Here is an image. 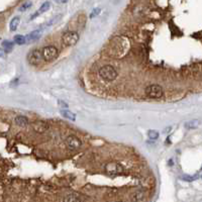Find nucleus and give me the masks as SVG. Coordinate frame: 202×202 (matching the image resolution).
Here are the masks:
<instances>
[{
	"label": "nucleus",
	"mask_w": 202,
	"mask_h": 202,
	"mask_svg": "<svg viewBox=\"0 0 202 202\" xmlns=\"http://www.w3.org/2000/svg\"><path fill=\"white\" fill-rule=\"evenodd\" d=\"M201 179H202V175H201Z\"/></svg>",
	"instance_id": "obj_27"
},
{
	"label": "nucleus",
	"mask_w": 202,
	"mask_h": 202,
	"mask_svg": "<svg viewBox=\"0 0 202 202\" xmlns=\"http://www.w3.org/2000/svg\"><path fill=\"white\" fill-rule=\"evenodd\" d=\"M181 178L183 179L184 181H188V182H192L196 179L195 177H192V176H189V175H184V176H182Z\"/></svg>",
	"instance_id": "obj_23"
},
{
	"label": "nucleus",
	"mask_w": 202,
	"mask_h": 202,
	"mask_svg": "<svg viewBox=\"0 0 202 202\" xmlns=\"http://www.w3.org/2000/svg\"><path fill=\"white\" fill-rule=\"evenodd\" d=\"M63 202H80V198L76 193H71L64 198Z\"/></svg>",
	"instance_id": "obj_15"
},
{
	"label": "nucleus",
	"mask_w": 202,
	"mask_h": 202,
	"mask_svg": "<svg viewBox=\"0 0 202 202\" xmlns=\"http://www.w3.org/2000/svg\"><path fill=\"white\" fill-rule=\"evenodd\" d=\"M41 54H43V58L46 62H51V61H54L56 59L59 53H58V50L56 47L48 46L41 50Z\"/></svg>",
	"instance_id": "obj_3"
},
{
	"label": "nucleus",
	"mask_w": 202,
	"mask_h": 202,
	"mask_svg": "<svg viewBox=\"0 0 202 202\" xmlns=\"http://www.w3.org/2000/svg\"><path fill=\"white\" fill-rule=\"evenodd\" d=\"M15 123L17 124V125L23 127V126H26L27 124H29V119L26 117V116H16L15 117Z\"/></svg>",
	"instance_id": "obj_12"
},
{
	"label": "nucleus",
	"mask_w": 202,
	"mask_h": 202,
	"mask_svg": "<svg viewBox=\"0 0 202 202\" xmlns=\"http://www.w3.org/2000/svg\"><path fill=\"white\" fill-rule=\"evenodd\" d=\"M32 6V1H26L24 3L21 4V6L19 7V11H26V10L29 9L30 7Z\"/></svg>",
	"instance_id": "obj_19"
},
{
	"label": "nucleus",
	"mask_w": 202,
	"mask_h": 202,
	"mask_svg": "<svg viewBox=\"0 0 202 202\" xmlns=\"http://www.w3.org/2000/svg\"><path fill=\"white\" fill-rule=\"evenodd\" d=\"M13 46H14V44L10 41H2V49H3L6 53L11 52L12 49H13Z\"/></svg>",
	"instance_id": "obj_16"
},
{
	"label": "nucleus",
	"mask_w": 202,
	"mask_h": 202,
	"mask_svg": "<svg viewBox=\"0 0 202 202\" xmlns=\"http://www.w3.org/2000/svg\"><path fill=\"white\" fill-rule=\"evenodd\" d=\"M19 23H20V18H19L18 16L13 17L11 19V21H10V24H9L10 30H11V32H15V30L17 29L18 26H19Z\"/></svg>",
	"instance_id": "obj_14"
},
{
	"label": "nucleus",
	"mask_w": 202,
	"mask_h": 202,
	"mask_svg": "<svg viewBox=\"0 0 202 202\" xmlns=\"http://www.w3.org/2000/svg\"><path fill=\"white\" fill-rule=\"evenodd\" d=\"M145 196V192L143 190H137V192H134V194L131 195V201L132 202H139Z\"/></svg>",
	"instance_id": "obj_13"
},
{
	"label": "nucleus",
	"mask_w": 202,
	"mask_h": 202,
	"mask_svg": "<svg viewBox=\"0 0 202 202\" xmlns=\"http://www.w3.org/2000/svg\"><path fill=\"white\" fill-rule=\"evenodd\" d=\"M100 11H101L100 8H94L93 11L91 12V14H90V18H93V17H95V16H97L99 13H100Z\"/></svg>",
	"instance_id": "obj_22"
},
{
	"label": "nucleus",
	"mask_w": 202,
	"mask_h": 202,
	"mask_svg": "<svg viewBox=\"0 0 202 202\" xmlns=\"http://www.w3.org/2000/svg\"><path fill=\"white\" fill-rule=\"evenodd\" d=\"M60 18H61V15H56V16H55V17H53V18L51 19V20L48 21V23H46V26H52L53 24L56 23Z\"/></svg>",
	"instance_id": "obj_21"
},
{
	"label": "nucleus",
	"mask_w": 202,
	"mask_h": 202,
	"mask_svg": "<svg viewBox=\"0 0 202 202\" xmlns=\"http://www.w3.org/2000/svg\"><path fill=\"white\" fill-rule=\"evenodd\" d=\"M50 8H51V3H50V2H48V1L45 2V3H44V4L40 7V9H38V11L35 13V14H32V17H30V19H32H32H35L38 14H41V13L48 11Z\"/></svg>",
	"instance_id": "obj_9"
},
{
	"label": "nucleus",
	"mask_w": 202,
	"mask_h": 202,
	"mask_svg": "<svg viewBox=\"0 0 202 202\" xmlns=\"http://www.w3.org/2000/svg\"><path fill=\"white\" fill-rule=\"evenodd\" d=\"M27 62H29L30 65H34V66H38L40 65L43 61V54L40 50H32L30 51L29 54H27Z\"/></svg>",
	"instance_id": "obj_5"
},
{
	"label": "nucleus",
	"mask_w": 202,
	"mask_h": 202,
	"mask_svg": "<svg viewBox=\"0 0 202 202\" xmlns=\"http://www.w3.org/2000/svg\"><path fill=\"white\" fill-rule=\"evenodd\" d=\"M118 202H122V201H118Z\"/></svg>",
	"instance_id": "obj_26"
},
{
	"label": "nucleus",
	"mask_w": 202,
	"mask_h": 202,
	"mask_svg": "<svg viewBox=\"0 0 202 202\" xmlns=\"http://www.w3.org/2000/svg\"><path fill=\"white\" fill-rule=\"evenodd\" d=\"M169 131H171V127H167V128H166V131H165L164 132H168Z\"/></svg>",
	"instance_id": "obj_25"
},
{
	"label": "nucleus",
	"mask_w": 202,
	"mask_h": 202,
	"mask_svg": "<svg viewBox=\"0 0 202 202\" xmlns=\"http://www.w3.org/2000/svg\"><path fill=\"white\" fill-rule=\"evenodd\" d=\"M58 103H59V106L60 107H62L63 109H67L68 107H69V105H68V103H66L65 101H62V100H59L58 101Z\"/></svg>",
	"instance_id": "obj_24"
},
{
	"label": "nucleus",
	"mask_w": 202,
	"mask_h": 202,
	"mask_svg": "<svg viewBox=\"0 0 202 202\" xmlns=\"http://www.w3.org/2000/svg\"><path fill=\"white\" fill-rule=\"evenodd\" d=\"M32 129L35 132H38V134H44L45 131H47L49 129V124L46 122V121H41L37 120L32 123Z\"/></svg>",
	"instance_id": "obj_8"
},
{
	"label": "nucleus",
	"mask_w": 202,
	"mask_h": 202,
	"mask_svg": "<svg viewBox=\"0 0 202 202\" xmlns=\"http://www.w3.org/2000/svg\"><path fill=\"white\" fill-rule=\"evenodd\" d=\"M199 120L195 119V120H191V121H188V122L185 123V127H186L187 129H194L196 128L198 125H199Z\"/></svg>",
	"instance_id": "obj_18"
},
{
	"label": "nucleus",
	"mask_w": 202,
	"mask_h": 202,
	"mask_svg": "<svg viewBox=\"0 0 202 202\" xmlns=\"http://www.w3.org/2000/svg\"><path fill=\"white\" fill-rule=\"evenodd\" d=\"M148 137L151 140H157L159 137V132L157 131H154V129H151V131H148Z\"/></svg>",
	"instance_id": "obj_20"
},
{
	"label": "nucleus",
	"mask_w": 202,
	"mask_h": 202,
	"mask_svg": "<svg viewBox=\"0 0 202 202\" xmlns=\"http://www.w3.org/2000/svg\"><path fill=\"white\" fill-rule=\"evenodd\" d=\"M41 30H38H38H34V32H29V34L27 35L26 40L29 41H38V38H41Z\"/></svg>",
	"instance_id": "obj_10"
},
{
	"label": "nucleus",
	"mask_w": 202,
	"mask_h": 202,
	"mask_svg": "<svg viewBox=\"0 0 202 202\" xmlns=\"http://www.w3.org/2000/svg\"><path fill=\"white\" fill-rule=\"evenodd\" d=\"M79 41V35L76 32H66L62 35V41L65 46L73 47Z\"/></svg>",
	"instance_id": "obj_2"
},
{
	"label": "nucleus",
	"mask_w": 202,
	"mask_h": 202,
	"mask_svg": "<svg viewBox=\"0 0 202 202\" xmlns=\"http://www.w3.org/2000/svg\"><path fill=\"white\" fill-rule=\"evenodd\" d=\"M61 114L62 116H64L65 118H67V119H70L72 121H75L76 120V114L71 111H69L67 109H62L61 110Z\"/></svg>",
	"instance_id": "obj_11"
},
{
	"label": "nucleus",
	"mask_w": 202,
	"mask_h": 202,
	"mask_svg": "<svg viewBox=\"0 0 202 202\" xmlns=\"http://www.w3.org/2000/svg\"><path fill=\"white\" fill-rule=\"evenodd\" d=\"M66 146L69 149L70 151H76L78 149L81 148L82 142L79 137H77L76 135H69L67 139L65 140Z\"/></svg>",
	"instance_id": "obj_6"
},
{
	"label": "nucleus",
	"mask_w": 202,
	"mask_h": 202,
	"mask_svg": "<svg viewBox=\"0 0 202 202\" xmlns=\"http://www.w3.org/2000/svg\"><path fill=\"white\" fill-rule=\"evenodd\" d=\"M99 76L102 80L107 82L114 81L117 77V71L115 70V68H113L112 66L105 65L103 67L99 69Z\"/></svg>",
	"instance_id": "obj_1"
},
{
	"label": "nucleus",
	"mask_w": 202,
	"mask_h": 202,
	"mask_svg": "<svg viewBox=\"0 0 202 202\" xmlns=\"http://www.w3.org/2000/svg\"><path fill=\"white\" fill-rule=\"evenodd\" d=\"M105 172L108 175H117L123 171V167L117 162H109L105 165Z\"/></svg>",
	"instance_id": "obj_7"
},
{
	"label": "nucleus",
	"mask_w": 202,
	"mask_h": 202,
	"mask_svg": "<svg viewBox=\"0 0 202 202\" xmlns=\"http://www.w3.org/2000/svg\"><path fill=\"white\" fill-rule=\"evenodd\" d=\"M146 94L150 98H161L164 95V90L160 85L153 84L146 88Z\"/></svg>",
	"instance_id": "obj_4"
},
{
	"label": "nucleus",
	"mask_w": 202,
	"mask_h": 202,
	"mask_svg": "<svg viewBox=\"0 0 202 202\" xmlns=\"http://www.w3.org/2000/svg\"><path fill=\"white\" fill-rule=\"evenodd\" d=\"M13 40H14V43L16 45H19V46L24 45V44L26 43V38L21 35H16L15 37L13 38Z\"/></svg>",
	"instance_id": "obj_17"
}]
</instances>
